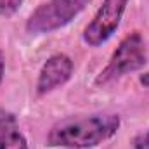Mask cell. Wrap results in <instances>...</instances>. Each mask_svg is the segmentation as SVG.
Instances as JSON below:
<instances>
[{"instance_id":"1","label":"cell","mask_w":149,"mask_h":149,"mask_svg":"<svg viewBox=\"0 0 149 149\" xmlns=\"http://www.w3.org/2000/svg\"><path fill=\"white\" fill-rule=\"evenodd\" d=\"M121 120L116 113H90L68 116L54 123L47 134V146L92 149L116 135Z\"/></svg>"},{"instance_id":"2","label":"cell","mask_w":149,"mask_h":149,"mask_svg":"<svg viewBox=\"0 0 149 149\" xmlns=\"http://www.w3.org/2000/svg\"><path fill=\"white\" fill-rule=\"evenodd\" d=\"M146 64H148V49L144 37L139 31H132L125 38H121L118 47L113 50L108 64L95 76L94 83L97 87L109 85L125 74L142 70Z\"/></svg>"},{"instance_id":"3","label":"cell","mask_w":149,"mask_h":149,"mask_svg":"<svg viewBox=\"0 0 149 149\" xmlns=\"http://www.w3.org/2000/svg\"><path fill=\"white\" fill-rule=\"evenodd\" d=\"M90 0H47L40 3L26 19L30 35H47L68 26L88 5Z\"/></svg>"},{"instance_id":"4","label":"cell","mask_w":149,"mask_h":149,"mask_svg":"<svg viewBox=\"0 0 149 149\" xmlns=\"http://www.w3.org/2000/svg\"><path fill=\"white\" fill-rule=\"evenodd\" d=\"M130 0H102L94 19L85 26L81 38L88 47H101L116 33Z\"/></svg>"},{"instance_id":"5","label":"cell","mask_w":149,"mask_h":149,"mask_svg":"<svg viewBox=\"0 0 149 149\" xmlns=\"http://www.w3.org/2000/svg\"><path fill=\"white\" fill-rule=\"evenodd\" d=\"M73 61L66 54H52L43 63L37 78V95H47L68 83L73 76Z\"/></svg>"},{"instance_id":"6","label":"cell","mask_w":149,"mask_h":149,"mask_svg":"<svg viewBox=\"0 0 149 149\" xmlns=\"http://www.w3.org/2000/svg\"><path fill=\"white\" fill-rule=\"evenodd\" d=\"M0 149H30L16 114L0 108Z\"/></svg>"},{"instance_id":"7","label":"cell","mask_w":149,"mask_h":149,"mask_svg":"<svg viewBox=\"0 0 149 149\" xmlns=\"http://www.w3.org/2000/svg\"><path fill=\"white\" fill-rule=\"evenodd\" d=\"M24 0H0V16H12L17 12V9L23 5Z\"/></svg>"},{"instance_id":"8","label":"cell","mask_w":149,"mask_h":149,"mask_svg":"<svg viewBox=\"0 0 149 149\" xmlns=\"http://www.w3.org/2000/svg\"><path fill=\"white\" fill-rule=\"evenodd\" d=\"M132 148L134 149H149V128L137 134L132 139Z\"/></svg>"},{"instance_id":"9","label":"cell","mask_w":149,"mask_h":149,"mask_svg":"<svg viewBox=\"0 0 149 149\" xmlns=\"http://www.w3.org/2000/svg\"><path fill=\"white\" fill-rule=\"evenodd\" d=\"M3 74H5V54L3 50H0V85L3 81Z\"/></svg>"},{"instance_id":"10","label":"cell","mask_w":149,"mask_h":149,"mask_svg":"<svg viewBox=\"0 0 149 149\" xmlns=\"http://www.w3.org/2000/svg\"><path fill=\"white\" fill-rule=\"evenodd\" d=\"M141 81H142L144 85H149V73H146V78H144V76H141Z\"/></svg>"}]
</instances>
